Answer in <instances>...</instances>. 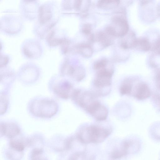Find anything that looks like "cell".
I'll return each instance as SVG.
<instances>
[{
	"label": "cell",
	"mask_w": 160,
	"mask_h": 160,
	"mask_svg": "<svg viewBox=\"0 0 160 160\" xmlns=\"http://www.w3.org/2000/svg\"><path fill=\"white\" fill-rule=\"evenodd\" d=\"M1 128L3 133L9 135H16L19 131L17 126L13 123L2 124L1 125Z\"/></svg>",
	"instance_id": "obj_12"
},
{
	"label": "cell",
	"mask_w": 160,
	"mask_h": 160,
	"mask_svg": "<svg viewBox=\"0 0 160 160\" xmlns=\"http://www.w3.org/2000/svg\"><path fill=\"white\" fill-rule=\"evenodd\" d=\"M72 98L81 108L98 121L105 120L108 117V108L97 99L92 92L75 89Z\"/></svg>",
	"instance_id": "obj_1"
},
{
	"label": "cell",
	"mask_w": 160,
	"mask_h": 160,
	"mask_svg": "<svg viewBox=\"0 0 160 160\" xmlns=\"http://www.w3.org/2000/svg\"><path fill=\"white\" fill-rule=\"evenodd\" d=\"M120 2L119 0H99L97 5L98 8L101 9H109L117 7Z\"/></svg>",
	"instance_id": "obj_13"
},
{
	"label": "cell",
	"mask_w": 160,
	"mask_h": 160,
	"mask_svg": "<svg viewBox=\"0 0 160 160\" xmlns=\"http://www.w3.org/2000/svg\"><path fill=\"white\" fill-rule=\"evenodd\" d=\"M159 10H160V9H159Z\"/></svg>",
	"instance_id": "obj_21"
},
{
	"label": "cell",
	"mask_w": 160,
	"mask_h": 160,
	"mask_svg": "<svg viewBox=\"0 0 160 160\" xmlns=\"http://www.w3.org/2000/svg\"><path fill=\"white\" fill-rule=\"evenodd\" d=\"M8 58L7 57H1V67H3L5 66L8 62Z\"/></svg>",
	"instance_id": "obj_20"
},
{
	"label": "cell",
	"mask_w": 160,
	"mask_h": 160,
	"mask_svg": "<svg viewBox=\"0 0 160 160\" xmlns=\"http://www.w3.org/2000/svg\"><path fill=\"white\" fill-rule=\"evenodd\" d=\"M155 83L158 89L160 90V70H158L154 78Z\"/></svg>",
	"instance_id": "obj_17"
},
{
	"label": "cell",
	"mask_w": 160,
	"mask_h": 160,
	"mask_svg": "<svg viewBox=\"0 0 160 160\" xmlns=\"http://www.w3.org/2000/svg\"><path fill=\"white\" fill-rule=\"evenodd\" d=\"M52 16V12L48 6L43 5L40 8L39 19L41 23H44L47 22L50 19Z\"/></svg>",
	"instance_id": "obj_10"
},
{
	"label": "cell",
	"mask_w": 160,
	"mask_h": 160,
	"mask_svg": "<svg viewBox=\"0 0 160 160\" xmlns=\"http://www.w3.org/2000/svg\"><path fill=\"white\" fill-rule=\"evenodd\" d=\"M1 98V99H1V101H2V113H3L5 111V109H6V107H7V101L6 100V99H5V98L3 96L2 98V99ZM2 112H1V113Z\"/></svg>",
	"instance_id": "obj_19"
},
{
	"label": "cell",
	"mask_w": 160,
	"mask_h": 160,
	"mask_svg": "<svg viewBox=\"0 0 160 160\" xmlns=\"http://www.w3.org/2000/svg\"><path fill=\"white\" fill-rule=\"evenodd\" d=\"M133 48L141 51L147 52L151 50L152 44L147 38H136Z\"/></svg>",
	"instance_id": "obj_7"
},
{
	"label": "cell",
	"mask_w": 160,
	"mask_h": 160,
	"mask_svg": "<svg viewBox=\"0 0 160 160\" xmlns=\"http://www.w3.org/2000/svg\"><path fill=\"white\" fill-rule=\"evenodd\" d=\"M134 78H128L121 84L120 88V94L122 95H131Z\"/></svg>",
	"instance_id": "obj_9"
},
{
	"label": "cell",
	"mask_w": 160,
	"mask_h": 160,
	"mask_svg": "<svg viewBox=\"0 0 160 160\" xmlns=\"http://www.w3.org/2000/svg\"><path fill=\"white\" fill-rule=\"evenodd\" d=\"M108 129L95 125H91L82 129L79 135L81 140L88 142H98L109 134Z\"/></svg>",
	"instance_id": "obj_2"
},
{
	"label": "cell",
	"mask_w": 160,
	"mask_h": 160,
	"mask_svg": "<svg viewBox=\"0 0 160 160\" xmlns=\"http://www.w3.org/2000/svg\"><path fill=\"white\" fill-rule=\"evenodd\" d=\"M152 102L153 105L157 111L160 112V94L154 93L152 96Z\"/></svg>",
	"instance_id": "obj_14"
},
{
	"label": "cell",
	"mask_w": 160,
	"mask_h": 160,
	"mask_svg": "<svg viewBox=\"0 0 160 160\" xmlns=\"http://www.w3.org/2000/svg\"><path fill=\"white\" fill-rule=\"evenodd\" d=\"M74 89L71 83L68 82H64L55 88V91L60 97L67 98L72 97Z\"/></svg>",
	"instance_id": "obj_6"
},
{
	"label": "cell",
	"mask_w": 160,
	"mask_h": 160,
	"mask_svg": "<svg viewBox=\"0 0 160 160\" xmlns=\"http://www.w3.org/2000/svg\"><path fill=\"white\" fill-rule=\"evenodd\" d=\"M76 52L85 57L89 58L92 54L93 50L91 46L88 44L82 43L77 46Z\"/></svg>",
	"instance_id": "obj_11"
},
{
	"label": "cell",
	"mask_w": 160,
	"mask_h": 160,
	"mask_svg": "<svg viewBox=\"0 0 160 160\" xmlns=\"http://www.w3.org/2000/svg\"><path fill=\"white\" fill-rule=\"evenodd\" d=\"M108 64V60L106 59H102L94 63L93 66V69L97 71L106 67Z\"/></svg>",
	"instance_id": "obj_15"
},
{
	"label": "cell",
	"mask_w": 160,
	"mask_h": 160,
	"mask_svg": "<svg viewBox=\"0 0 160 160\" xmlns=\"http://www.w3.org/2000/svg\"><path fill=\"white\" fill-rule=\"evenodd\" d=\"M111 25L114 29L116 37H123L128 34L129 26L128 22L123 16L116 15L114 16L112 20Z\"/></svg>",
	"instance_id": "obj_5"
},
{
	"label": "cell",
	"mask_w": 160,
	"mask_h": 160,
	"mask_svg": "<svg viewBox=\"0 0 160 160\" xmlns=\"http://www.w3.org/2000/svg\"><path fill=\"white\" fill-rule=\"evenodd\" d=\"M111 36L106 33L105 32H99L94 36V41L99 42L103 47H107L111 45L112 43Z\"/></svg>",
	"instance_id": "obj_8"
},
{
	"label": "cell",
	"mask_w": 160,
	"mask_h": 160,
	"mask_svg": "<svg viewBox=\"0 0 160 160\" xmlns=\"http://www.w3.org/2000/svg\"><path fill=\"white\" fill-rule=\"evenodd\" d=\"M92 28L90 24L89 23L84 24L82 29V32L86 35H88L91 33Z\"/></svg>",
	"instance_id": "obj_16"
},
{
	"label": "cell",
	"mask_w": 160,
	"mask_h": 160,
	"mask_svg": "<svg viewBox=\"0 0 160 160\" xmlns=\"http://www.w3.org/2000/svg\"><path fill=\"white\" fill-rule=\"evenodd\" d=\"M82 1L76 0L74 4V7L77 10H79L81 8Z\"/></svg>",
	"instance_id": "obj_18"
},
{
	"label": "cell",
	"mask_w": 160,
	"mask_h": 160,
	"mask_svg": "<svg viewBox=\"0 0 160 160\" xmlns=\"http://www.w3.org/2000/svg\"><path fill=\"white\" fill-rule=\"evenodd\" d=\"M31 107L32 112L34 114L42 117H51L57 110V106L55 103L49 100L36 101Z\"/></svg>",
	"instance_id": "obj_3"
},
{
	"label": "cell",
	"mask_w": 160,
	"mask_h": 160,
	"mask_svg": "<svg viewBox=\"0 0 160 160\" xmlns=\"http://www.w3.org/2000/svg\"><path fill=\"white\" fill-rule=\"evenodd\" d=\"M151 92L148 85L145 82L139 81L135 78L132 89L131 95L139 100H142L150 97Z\"/></svg>",
	"instance_id": "obj_4"
}]
</instances>
